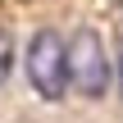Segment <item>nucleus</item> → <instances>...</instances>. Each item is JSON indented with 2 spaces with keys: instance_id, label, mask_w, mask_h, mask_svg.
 <instances>
[{
  "instance_id": "obj_1",
  "label": "nucleus",
  "mask_w": 123,
  "mask_h": 123,
  "mask_svg": "<svg viewBox=\"0 0 123 123\" xmlns=\"http://www.w3.org/2000/svg\"><path fill=\"white\" fill-rule=\"evenodd\" d=\"M23 68H27V82L41 100H64V91H68V41L50 27L37 32L27 41Z\"/></svg>"
},
{
  "instance_id": "obj_2",
  "label": "nucleus",
  "mask_w": 123,
  "mask_h": 123,
  "mask_svg": "<svg viewBox=\"0 0 123 123\" xmlns=\"http://www.w3.org/2000/svg\"><path fill=\"white\" fill-rule=\"evenodd\" d=\"M68 87L87 100L105 96V87H110V50H105L100 32H91V27L73 32V41H68Z\"/></svg>"
},
{
  "instance_id": "obj_3",
  "label": "nucleus",
  "mask_w": 123,
  "mask_h": 123,
  "mask_svg": "<svg viewBox=\"0 0 123 123\" xmlns=\"http://www.w3.org/2000/svg\"><path fill=\"white\" fill-rule=\"evenodd\" d=\"M9 68H14V41H9V32H0V82L9 78Z\"/></svg>"
},
{
  "instance_id": "obj_4",
  "label": "nucleus",
  "mask_w": 123,
  "mask_h": 123,
  "mask_svg": "<svg viewBox=\"0 0 123 123\" xmlns=\"http://www.w3.org/2000/svg\"><path fill=\"white\" fill-rule=\"evenodd\" d=\"M119 96H123V50H119Z\"/></svg>"
}]
</instances>
